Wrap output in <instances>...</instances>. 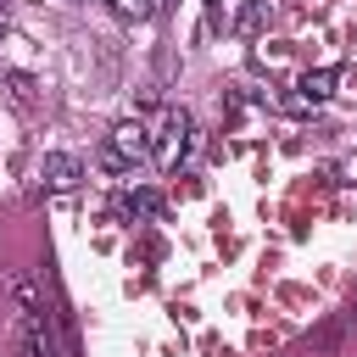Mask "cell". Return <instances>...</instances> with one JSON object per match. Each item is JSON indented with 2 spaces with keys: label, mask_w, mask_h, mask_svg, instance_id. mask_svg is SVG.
Masks as SVG:
<instances>
[{
  "label": "cell",
  "mask_w": 357,
  "mask_h": 357,
  "mask_svg": "<svg viewBox=\"0 0 357 357\" xmlns=\"http://www.w3.org/2000/svg\"><path fill=\"white\" fill-rule=\"evenodd\" d=\"M190 139H195L190 112H184V106H167V112L156 117V128H151V156H156L162 167H178V162L190 156Z\"/></svg>",
  "instance_id": "1"
},
{
  "label": "cell",
  "mask_w": 357,
  "mask_h": 357,
  "mask_svg": "<svg viewBox=\"0 0 357 357\" xmlns=\"http://www.w3.org/2000/svg\"><path fill=\"white\" fill-rule=\"evenodd\" d=\"M106 151L123 162V167H134V162H145L151 156V134H145V123H134V117H123L112 134H106Z\"/></svg>",
  "instance_id": "2"
},
{
  "label": "cell",
  "mask_w": 357,
  "mask_h": 357,
  "mask_svg": "<svg viewBox=\"0 0 357 357\" xmlns=\"http://www.w3.org/2000/svg\"><path fill=\"white\" fill-rule=\"evenodd\" d=\"M39 178H45L50 190H78V184H84V162H78L73 151H45Z\"/></svg>",
  "instance_id": "3"
},
{
  "label": "cell",
  "mask_w": 357,
  "mask_h": 357,
  "mask_svg": "<svg viewBox=\"0 0 357 357\" xmlns=\"http://www.w3.org/2000/svg\"><path fill=\"white\" fill-rule=\"evenodd\" d=\"M335 84H340V67H307L296 89H301V95L318 106V100H329V95H335Z\"/></svg>",
  "instance_id": "4"
},
{
  "label": "cell",
  "mask_w": 357,
  "mask_h": 357,
  "mask_svg": "<svg viewBox=\"0 0 357 357\" xmlns=\"http://www.w3.org/2000/svg\"><path fill=\"white\" fill-rule=\"evenodd\" d=\"M0 84H6V95H11L17 106H39V78H33V73L6 67V73H0Z\"/></svg>",
  "instance_id": "5"
},
{
  "label": "cell",
  "mask_w": 357,
  "mask_h": 357,
  "mask_svg": "<svg viewBox=\"0 0 357 357\" xmlns=\"http://www.w3.org/2000/svg\"><path fill=\"white\" fill-rule=\"evenodd\" d=\"M262 22H268V0H245L240 17H234V33H240V39H257Z\"/></svg>",
  "instance_id": "6"
},
{
  "label": "cell",
  "mask_w": 357,
  "mask_h": 357,
  "mask_svg": "<svg viewBox=\"0 0 357 357\" xmlns=\"http://www.w3.org/2000/svg\"><path fill=\"white\" fill-rule=\"evenodd\" d=\"M123 212H128V218H156V212H162V195L139 184V190H128V195H123Z\"/></svg>",
  "instance_id": "7"
},
{
  "label": "cell",
  "mask_w": 357,
  "mask_h": 357,
  "mask_svg": "<svg viewBox=\"0 0 357 357\" xmlns=\"http://www.w3.org/2000/svg\"><path fill=\"white\" fill-rule=\"evenodd\" d=\"M11 290H17V307H22V312H45V301H39V279H17Z\"/></svg>",
  "instance_id": "8"
},
{
  "label": "cell",
  "mask_w": 357,
  "mask_h": 357,
  "mask_svg": "<svg viewBox=\"0 0 357 357\" xmlns=\"http://www.w3.org/2000/svg\"><path fill=\"white\" fill-rule=\"evenodd\" d=\"M123 17H134V22H145V17H156V0H112Z\"/></svg>",
  "instance_id": "9"
},
{
  "label": "cell",
  "mask_w": 357,
  "mask_h": 357,
  "mask_svg": "<svg viewBox=\"0 0 357 357\" xmlns=\"http://www.w3.org/2000/svg\"><path fill=\"white\" fill-rule=\"evenodd\" d=\"M279 106H284L290 117H307V112H312V100H307L301 89H296V95H279Z\"/></svg>",
  "instance_id": "10"
},
{
  "label": "cell",
  "mask_w": 357,
  "mask_h": 357,
  "mask_svg": "<svg viewBox=\"0 0 357 357\" xmlns=\"http://www.w3.org/2000/svg\"><path fill=\"white\" fill-rule=\"evenodd\" d=\"M206 28H223V0H206Z\"/></svg>",
  "instance_id": "11"
},
{
  "label": "cell",
  "mask_w": 357,
  "mask_h": 357,
  "mask_svg": "<svg viewBox=\"0 0 357 357\" xmlns=\"http://www.w3.org/2000/svg\"><path fill=\"white\" fill-rule=\"evenodd\" d=\"M340 78H346V100L357 106V73H340Z\"/></svg>",
  "instance_id": "12"
}]
</instances>
